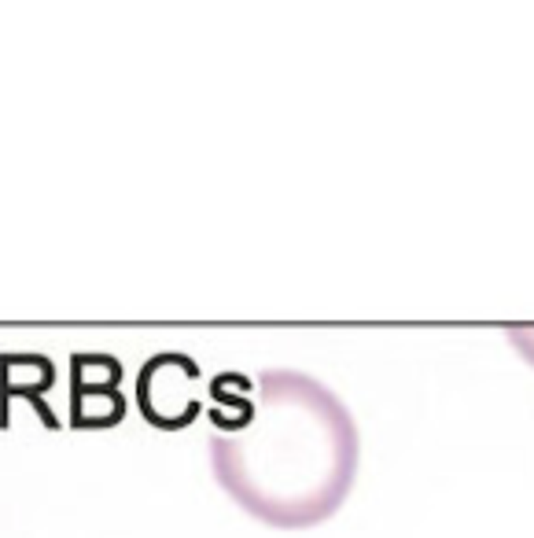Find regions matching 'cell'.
Listing matches in <instances>:
<instances>
[{
	"instance_id": "6da1fadb",
	"label": "cell",
	"mask_w": 534,
	"mask_h": 538,
	"mask_svg": "<svg viewBox=\"0 0 534 538\" xmlns=\"http://www.w3.org/2000/svg\"><path fill=\"white\" fill-rule=\"evenodd\" d=\"M358 457L350 409L299 369L258 373L243 424L210 435V468L221 491L280 531L332 520L358 479Z\"/></svg>"
},
{
	"instance_id": "277c9868",
	"label": "cell",
	"mask_w": 534,
	"mask_h": 538,
	"mask_svg": "<svg viewBox=\"0 0 534 538\" xmlns=\"http://www.w3.org/2000/svg\"><path fill=\"white\" fill-rule=\"evenodd\" d=\"M52 384H56V365L45 354H0V424H4L8 402L26 398L48 428H59V420L45 402V391Z\"/></svg>"
},
{
	"instance_id": "7a4b0ae2",
	"label": "cell",
	"mask_w": 534,
	"mask_h": 538,
	"mask_svg": "<svg viewBox=\"0 0 534 538\" xmlns=\"http://www.w3.org/2000/svg\"><path fill=\"white\" fill-rule=\"evenodd\" d=\"M199 365L181 350L147 358L136 373V409L159 432H181L203 413Z\"/></svg>"
},
{
	"instance_id": "3957f363",
	"label": "cell",
	"mask_w": 534,
	"mask_h": 538,
	"mask_svg": "<svg viewBox=\"0 0 534 538\" xmlns=\"http://www.w3.org/2000/svg\"><path fill=\"white\" fill-rule=\"evenodd\" d=\"M125 369L111 354H74L71 358V428L104 432L125 417Z\"/></svg>"
}]
</instances>
